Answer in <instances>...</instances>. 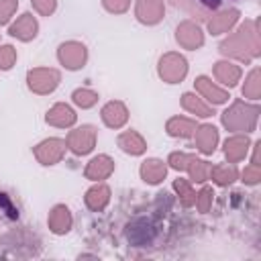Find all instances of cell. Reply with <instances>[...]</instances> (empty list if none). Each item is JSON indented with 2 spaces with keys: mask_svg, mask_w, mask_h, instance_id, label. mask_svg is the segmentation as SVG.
<instances>
[{
  "mask_svg": "<svg viewBox=\"0 0 261 261\" xmlns=\"http://www.w3.org/2000/svg\"><path fill=\"white\" fill-rule=\"evenodd\" d=\"M92 141H94V133L90 126L80 128L77 133L71 135V149L75 153H88L92 149Z\"/></svg>",
  "mask_w": 261,
  "mask_h": 261,
  "instance_id": "cell-1",
  "label": "cell"
},
{
  "mask_svg": "<svg viewBox=\"0 0 261 261\" xmlns=\"http://www.w3.org/2000/svg\"><path fill=\"white\" fill-rule=\"evenodd\" d=\"M59 57H61V61H63L69 69H75V67H80V65L84 63V59H86V51H84L82 45H77L75 53H71V51H69V45H63L61 51H59Z\"/></svg>",
  "mask_w": 261,
  "mask_h": 261,
  "instance_id": "cell-2",
  "label": "cell"
},
{
  "mask_svg": "<svg viewBox=\"0 0 261 261\" xmlns=\"http://www.w3.org/2000/svg\"><path fill=\"white\" fill-rule=\"evenodd\" d=\"M104 120L110 124V126H120L124 120H126V112H124V108H122V104H108L106 108H104Z\"/></svg>",
  "mask_w": 261,
  "mask_h": 261,
  "instance_id": "cell-3",
  "label": "cell"
},
{
  "mask_svg": "<svg viewBox=\"0 0 261 261\" xmlns=\"http://www.w3.org/2000/svg\"><path fill=\"white\" fill-rule=\"evenodd\" d=\"M35 31H37V24L35 20L31 18V14H24L20 22H16L12 29H10V35L14 37H20V39H31L35 37Z\"/></svg>",
  "mask_w": 261,
  "mask_h": 261,
  "instance_id": "cell-4",
  "label": "cell"
},
{
  "mask_svg": "<svg viewBox=\"0 0 261 261\" xmlns=\"http://www.w3.org/2000/svg\"><path fill=\"white\" fill-rule=\"evenodd\" d=\"M163 175H165V167H163V163H161V161L151 159V161H147V163L143 165V177H145L147 181L157 184Z\"/></svg>",
  "mask_w": 261,
  "mask_h": 261,
  "instance_id": "cell-5",
  "label": "cell"
},
{
  "mask_svg": "<svg viewBox=\"0 0 261 261\" xmlns=\"http://www.w3.org/2000/svg\"><path fill=\"white\" fill-rule=\"evenodd\" d=\"M110 169H112L110 159H108V157H98V159H94V161L90 163L88 175H90V177H96V173H98V177H102V175H106Z\"/></svg>",
  "mask_w": 261,
  "mask_h": 261,
  "instance_id": "cell-6",
  "label": "cell"
},
{
  "mask_svg": "<svg viewBox=\"0 0 261 261\" xmlns=\"http://www.w3.org/2000/svg\"><path fill=\"white\" fill-rule=\"evenodd\" d=\"M73 100H75V104H80V106H92V104L96 102V94L77 90V92L73 94Z\"/></svg>",
  "mask_w": 261,
  "mask_h": 261,
  "instance_id": "cell-7",
  "label": "cell"
},
{
  "mask_svg": "<svg viewBox=\"0 0 261 261\" xmlns=\"http://www.w3.org/2000/svg\"><path fill=\"white\" fill-rule=\"evenodd\" d=\"M14 4H16V0H0V24L8 20V14L14 8Z\"/></svg>",
  "mask_w": 261,
  "mask_h": 261,
  "instance_id": "cell-8",
  "label": "cell"
},
{
  "mask_svg": "<svg viewBox=\"0 0 261 261\" xmlns=\"http://www.w3.org/2000/svg\"><path fill=\"white\" fill-rule=\"evenodd\" d=\"M206 6H210V8H216V6H220L224 0H202Z\"/></svg>",
  "mask_w": 261,
  "mask_h": 261,
  "instance_id": "cell-9",
  "label": "cell"
}]
</instances>
